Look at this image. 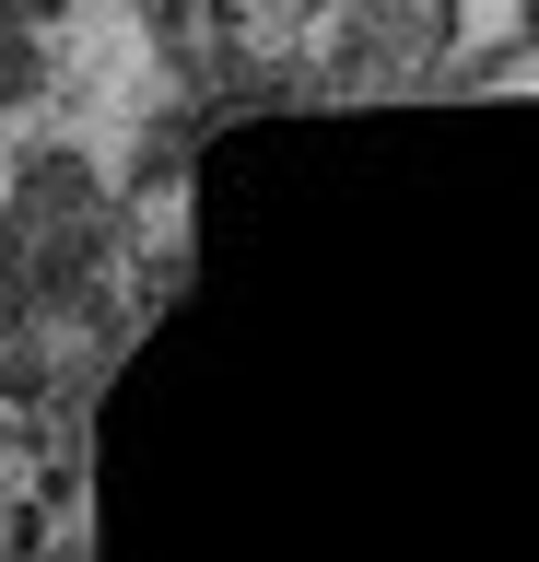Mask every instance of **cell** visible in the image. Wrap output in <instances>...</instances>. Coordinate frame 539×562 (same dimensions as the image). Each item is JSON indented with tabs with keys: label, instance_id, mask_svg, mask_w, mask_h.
Returning a JSON list of instances; mask_svg holds the SVG:
<instances>
[{
	"label": "cell",
	"instance_id": "6da1fadb",
	"mask_svg": "<svg viewBox=\"0 0 539 562\" xmlns=\"http://www.w3.org/2000/svg\"><path fill=\"white\" fill-rule=\"evenodd\" d=\"M516 35H528V0H446V47L469 59H516Z\"/></svg>",
	"mask_w": 539,
	"mask_h": 562
}]
</instances>
